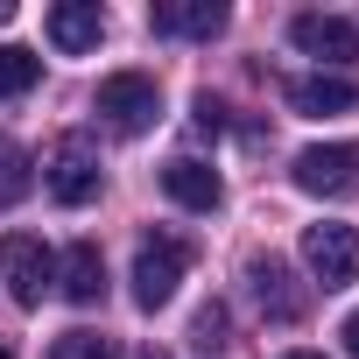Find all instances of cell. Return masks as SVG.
I'll return each instance as SVG.
<instances>
[{
    "instance_id": "6",
    "label": "cell",
    "mask_w": 359,
    "mask_h": 359,
    "mask_svg": "<svg viewBox=\"0 0 359 359\" xmlns=\"http://www.w3.org/2000/svg\"><path fill=\"white\" fill-rule=\"evenodd\" d=\"M296 191H310V198H345V191H359V148H352V141L303 148V155H296Z\"/></svg>"
},
{
    "instance_id": "14",
    "label": "cell",
    "mask_w": 359,
    "mask_h": 359,
    "mask_svg": "<svg viewBox=\"0 0 359 359\" xmlns=\"http://www.w3.org/2000/svg\"><path fill=\"white\" fill-rule=\"evenodd\" d=\"M36 78H43V57H36V50H22V43H0V99H22V92H36Z\"/></svg>"
},
{
    "instance_id": "11",
    "label": "cell",
    "mask_w": 359,
    "mask_h": 359,
    "mask_svg": "<svg viewBox=\"0 0 359 359\" xmlns=\"http://www.w3.org/2000/svg\"><path fill=\"white\" fill-rule=\"evenodd\" d=\"M148 22H155V36H191V43H212V36L226 29V8H219V0H162Z\"/></svg>"
},
{
    "instance_id": "13",
    "label": "cell",
    "mask_w": 359,
    "mask_h": 359,
    "mask_svg": "<svg viewBox=\"0 0 359 359\" xmlns=\"http://www.w3.org/2000/svg\"><path fill=\"white\" fill-rule=\"evenodd\" d=\"M64 296L78 303V310H92V303H106V254L92 247V240H78L71 254H64Z\"/></svg>"
},
{
    "instance_id": "19",
    "label": "cell",
    "mask_w": 359,
    "mask_h": 359,
    "mask_svg": "<svg viewBox=\"0 0 359 359\" xmlns=\"http://www.w3.org/2000/svg\"><path fill=\"white\" fill-rule=\"evenodd\" d=\"M338 338H345V352H352V359H359V310H352V317H345V331H338Z\"/></svg>"
},
{
    "instance_id": "5",
    "label": "cell",
    "mask_w": 359,
    "mask_h": 359,
    "mask_svg": "<svg viewBox=\"0 0 359 359\" xmlns=\"http://www.w3.org/2000/svg\"><path fill=\"white\" fill-rule=\"evenodd\" d=\"M303 261L324 289L359 282V233L352 226H303Z\"/></svg>"
},
{
    "instance_id": "8",
    "label": "cell",
    "mask_w": 359,
    "mask_h": 359,
    "mask_svg": "<svg viewBox=\"0 0 359 359\" xmlns=\"http://www.w3.org/2000/svg\"><path fill=\"white\" fill-rule=\"evenodd\" d=\"M289 43H296L303 57H324V64L359 57V29H352L345 15H296V22H289Z\"/></svg>"
},
{
    "instance_id": "12",
    "label": "cell",
    "mask_w": 359,
    "mask_h": 359,
    "mask_svg": "<svg viewBox=\"0 0 359 359\" xmlns=\"http://www.w3.org/2000/svg\"><path fill=\"white\" fill-rule=\"evenodd\" d=\"M289 106L296 113H310V120H324V113H352L359 106V85L352 78H289Z\"/></svg>"
},
{
    "instance_id": "17",
    "label": "cell",
    "mask_w": 359,
    "mask_h": 359,
    "mask_svg": "<svg viewBox=\"0 0 359 359\" xmlns=\"http://www.w3.org/2000/svg\"><path fill=\"white\" fill-rule=\"evenodd\" d=\"M191 338L212 352V345H226V303H205L198 317H191Z\"/></svg>"
},
{
    "instance_id": "3",
    "label": "cell",
    "mask_w": 359,
    "mask_h": 359,
    "mask_svg": "<svg viewBox=\"0 0 359 359\" xmlns=\"http://www.w3.org/2000/svg\"><path fill=\"white\" fill-rule=\"evenodd\" d=\"M0 275H8V296L22 310H36L50 296V282H57V254L36 233H8V240H0Z\"/></svg>"
},
{
    "instance_id": "20",
    "label": "cell",
    "mask_w": 359,
    "mask_h": 359,
    "mask_svg": "<svg viewBox=\"0 0 359 359\" xmlns=\"http://www.w3.org/2000/svg\"><path fill=\"white\" fill-rule=\"evenodd\" d=\"M282 359H324V352H282Z\"/></svg>"
},
{
    "instance_id": "22",
    "label": "cell",
    "mask_w": 359,
    "mask_h": 359,
    "mask_svg": "<svg viewBox=\"0 0 359 359\" xmlns=\"http://www.w3.org/2000/svg\"><path fill=\"white\" fill-rule=\"evenodd\" d=\"M0 359H15V352H8V345H0Z\"/></svg>"
},
{
    "instance_id": "1",
    "label": "cell",
    "mask_w": 359,
    "mask_h": 359,
    "mask_svg": "<svg viewBox=\"0 0 359 359\" xmlns=\"http://www.w3.org/2000/svg\"><path fill=\"white\" fill-rule=\"evenodd\" d=\"M184 268H191V247L184 240H176V233H148L134 247V303L141 310H162L176 296V282H184Z\"/></svg>"
},
{
    "instance_id": "7",
    "label": "cell",
    "mask_w": 359,
    "mask_h": 359,
    "mask_svg": "<svg viewBox=\"0 0 359 359\" xmlns=\"http://www.w3.org/2000/svg\"><path fill=\"white\" fill-rule=\"evenodd\" d=\"M247 289H254L261 317H275V324H296V317L310 310V296L296 289V275H289L275 254H254V261H247Z\"/></svg>"
},
{
    "instance_id": "15",
    "label": "cell",
    "mask_w": 359,
    "mask_h": 359,
    "mask_svg": "<svg viewBox=\"0 0 359 359\" xmlns=\"http://www.w3.org/2000/svg\"><path fill=\"white\" fill-rule=\"evenodd\" d=\"M29 184H36V162H29L8 134H0V212L22 205V198H29Z\"/></svg>"
},
{
    "instance_id": "4",
    "label": "cell",
    "mask_w": 359,
    "mask_h": 359,
    "mask_svg": "<svg viewBox=\"0 0 359 359\" xmlns=\"http://www.w3.org/2000/svg\"><path fill=\"white\" fill-rule=\"evenodd\" d=\"M43 176H50V198L78 212V205H92V198H99V148H92L85 134H64V141L50 148Z\"/></svg>"
},
{
    "instance_id": "2",
    "label": "cell",
    "mask_w": 359,
    "mask_h": 359,
    "mask_svg": "<svg viewBox=\"0 0 359 359\" xmlns=\"http://www.w3.org/2000/svg\"><path fill=\"white\" fill-rule=\"evenodd\" d=\"M155 113H162V92H155L148 71H113V78L99 85V120H106L113 134H148Z\"/></svg>"
},
{
    "instance_id": "21",
    "label": "cell",
    "mask_w": 359,
    "mask_h": 359,
    "mask_svg": "<svg viewBox=\"0 0 359 359\" xmlns=\"http://www.w3.org/2000/svg\"><path fill=\"white\" fill-rule=\"evenodd\" d=\"M141 359H169V352H155V345H148V352H141Z\"/></svg>"
},
{
    "instance_id": "16",
    "label": "cell",
    "mask_w": 359,
    "mask_h": 359,
    "mask_svg": "<svg viewBox=\"0 0 359 359\" xmlns=\"http://www.w3.org/2000/svg\"><path fill=\"white\" fill-rule=\"evenodd\" d=\"M50 359H127L113 338H99V331H64L57 345H50Z\"/></svg>"
},
{
    "instance_id": "18",
    "label": "cell",
    "mask_w": 359,
    "mask_h": 359,
    "mask_svg": "<svg viewBox=\"0 0 359 359\" xmlns=\"http://www.w3.org/2000/svg\"><path fill=\"white\" fill-rule=\"evenodd\" d=\"M219 127H226V106L212 92H198V134H219Z\"/></svg>"
},
{
    "instance_id": "10",
    "label": "cell",
    "mask_w": 359,
    "mask_h": 359,
    "mask_svg": "<svg viewBox=\"0 0 359 359\" xmlns=\"http://www.w3.org/2000/svg\"><path fill=\"white\" fill-rule=\"evenodd\" d=\"M162 191L184 205V212H219V198H226L219 169H212V162H198V155H176V162L162 169Z\"/></svg>"
},
{
    "instance_id": "9",
    "label": "cell",
    "mask_w": 359,
    "mask_h": 359,
    "mask_svg": "<svg viewBox=\"0 0 359 359\" xmlns=\"http://www.w3.org/2000/svg\"><path fill=\"white\" fill-rule=\"evenodd\" d=\"M43 29H50V43H57L64 57H85V50H99L106 15H99V0H57V8L43 15Z\"/></svg>"
}]
</instances>
